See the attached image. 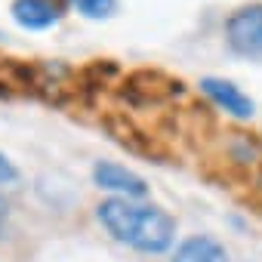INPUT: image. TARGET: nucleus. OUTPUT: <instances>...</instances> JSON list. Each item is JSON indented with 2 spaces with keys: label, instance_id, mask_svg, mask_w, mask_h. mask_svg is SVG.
<instances>
[{
  "label": "nucleus",
  "instance_id": "20e7f679",
  "mask_svg": "<svg viewBox=\"0 0 262 262\" xmlns=\"http://www.w3.org/2000/svg\"><path fill=\"white\" fill-rule=\"evenodd\" d=\"M201 90H204V96H207L213 105H219L225 114H231V117H237V120H250V117L256 114V102H253L237 83H231V80H225V77H204V80H201Z\"/></svg>",
  "mask_w": 262,
  "mask_h": 262
},
{
  "label": "nucleus",
  "instance_id": "423d86ee",
  "mask_svg": "<svg viewBox=\"0 0 262 262\" xmlns=\"http://www.w3.org/2000/svg\"><path fill=\"white\" fill-rule=\"evenodd\" d=\"M173 262H228V250L210 234H191L176 247Z\"/></svg>",
  "mask_w": 262,
  "mask_h": 262
},
{
  "label": "nucleus",
  "instance_id": "6e6552de",
  "mask_svg": "<svg viewBox=\"0 0 262 262\" xmlns=\"http://www.w3.org/2000/svg\"><path fill=\"white\" fill-rule=\"evenodd\" d=\"M19 179V170H16V164L0 151V185H13Z\"/></svg>",
  "mask_w": 262,
  "mask_h": 262
},
{
  "label": "nucleus",
  "instance_id": "7ed1b4c3",
  "mask_svg": "<svg viewBox=\"0 0 262 262\" xmlns=\"http://www.w3.org/2000/svg\"><path fill=\"white\" fill-rule=\"evenodd\" d=\"M93 182L102 188V191H111V198H129V201H139L148 194V182L126 170L123 164H114V161H96L93 164Z\"/></svg>",
  "mask_w": 262,
  "mask_h": 262
},
{
  "label": "nucleus",
  "instance_id": "39448f33",
  "mask_svg": "<svg viewBox=\"0 0 262 262\" xmlns=\"http://www.w3.org/2000/svg\"><path fill=\"white\" fill-rule=\"evenodd\" d=\"M13 22L25 31H47L59 22V10L50 0H13Z\"/></svg>",
  "mask_w": 262,
  "mask_h": 262
},
{
  "label": "nucleus",
  "instance_id": "1a4fd4ad",
  "mask_svg": "<svg viewBox=\"0 0 262 262\" xmlns=\"http://www.w3.org/2000/svg\"><path fill=\"white\" fill-rule=\"evenodd\" d=\"M4 219H7V204H4V198H0V225H4Z\"/></svg>",
  "mask_w": 262,
  "mask_h": 262
},
{
  "label": "nucleus",
  "instance_id": "0eeeda50",
  "mask_svg": "<svg viewBox=\"0 0 262 262\" xmlns=\"http://www.w3.org/2000/svg\"><path fill=\"white\" fill-rule=\"evenodd\" d=\"M68 4H71L83 19H96V22L111 19V16L117 13V0H68Z\"/></svg>",
  "mask_w": 262,
  "mask_h": 262
},
{
  "label": "nucleus",
  "instance_id": "f257e3e1",
  "mask_svg": "<svg viewBox=\"0 0 262 262\" xmlns=\"http://www.w3.org/2000/svg\"><path fill=\"white\" fill-rule=\"evenodd\" d=\"M96 216L117 244H126L139 253H167L176 241V219L155 204L105 198L96 207Z\"/></svg>",
  "mask_w": 262,
  "mask_h": 262
},
{
  "label": "nucleus",
  "instance_id": "f03ea898",
  "mask_svg": "<svg viewBox=\"0 0 262 262\" xmlns=\"http://www.w3.org/2000/svg\"><path fill=\"white\" fill-rule=\"evenodd\" d=\"M225 40L231 53L262 62V4H244L225 19Z\"/></svg>",
  "mask_w": 262,
  "mask_h": 262
}]
</instances>
